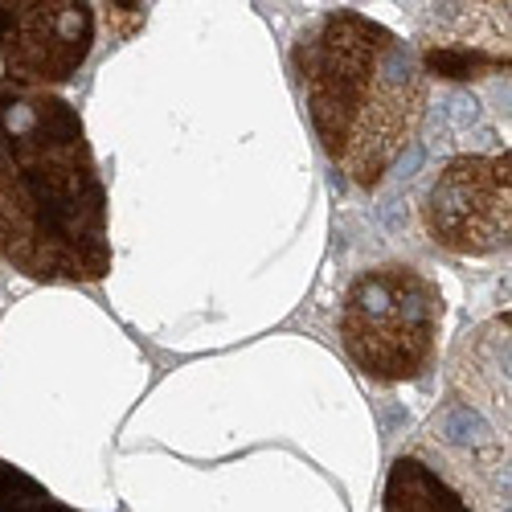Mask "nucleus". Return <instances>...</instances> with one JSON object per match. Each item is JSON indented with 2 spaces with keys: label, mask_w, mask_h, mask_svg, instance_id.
<instances>
[{
  "label": "nucleus",
  "mask_w": 512,
  "mask_h": 512,
  "mask_svg": "<svg viewBox=\"0 0 512 512\" xmlns=\"http://www.w3.org/2000/svg\"><path fill=\"white\" fill-rule=\"evenodd\" d=\"M0 259L37 283L111 271L107 189L78 107L54 91L0 103Z\"/></svg>",
  "instance_id": "1"
},
{
  "label": "nucleus",
  "mask_w": 512,
  "mask_h": 512,
  "mask_svg": "<svg viewBox=\"0 0 512 512\" xmlns=\"http://www.w3.org/2000/svg\"><path fill=\"white\" fill-rule=\"evenodd\" d=\"M291 70L328 160L353 185L377 189L431 103L418 50L357 9H332L291 41Z\"/></svg>",
  "instance_id": "2"
},
{
  "label": "nucleus",
  "mask_w": 512,
  "mask_h": 512,
  "mask_svg": "<svg viewBox=\"0 0 512 512\" xmlns=\"http://www.w3.org/2000/svg\"><path fill=\"white\" fill-rule=\"evenodd\" d=\"M447 304L431 275L410 263L365 267L340 300V340L349 361L381 381H418L439 357Z\"/></svg>",
  "instance_id": "3"
},
{
  "label": "nucleus",
  "mask_w": 512,
  "mask_h": 512,
  "mask_svg": "<svg viewBox=\"0 0 512 512\" xmlns=\"http://www.w3.org/2000/svg\"><path fill=\"white\" fill-rule=\"evenodd\" d=\"M95 33L99 13L87 0H0V103L70 82Z\"/></svg>",
  "instance_id": "4"
},
{
  "label": "nucleus",
  "mask_w": 512,
  "mask_h": 512,
  "mask_svg": "<svg viewBox=\"0 0 512 512\" xmlns=\"http://www.w3.org/2000/svg\"><path fill=\"white\" fill-rule=\"evenodd\" d=\"M508 148L492 156H455L439 168L422 197V226L443 250L480 259L508 246V197H512Z\"/></svg>",
  "instance_id": "5"
},
{
  "label": "nucleus",
  "mask_w": 512,
  "mask_h": 512,
  "mask_svg": "<svg viewBox=\"0 0 512 512\" xmlns=\"http://www.w3.org/2000/svg\"><path fill=\"white\" fill-rule=\"evenodd\" d=\"M386 512H508V455L488 467H472V451L431 443L422 431L418 443L402 447L390 463Z\"/></svg>",
  "instance_id": "6"
},
{
  "label": "nucleus",
  "mask_w": 512,
  "mask_h": 512,
  "mask_svg": "<svg viewBox=\"0 0 512 512\" xmlns=\"http://www.w3.org/2000/svg\"><path fill=\"white\" fill-rule=\"evenodd\" d=\"M0 512H78L66 500H58L41 480L0 459Z\"/></svg>",
  "instance_id": "7"
}]
</instances>
